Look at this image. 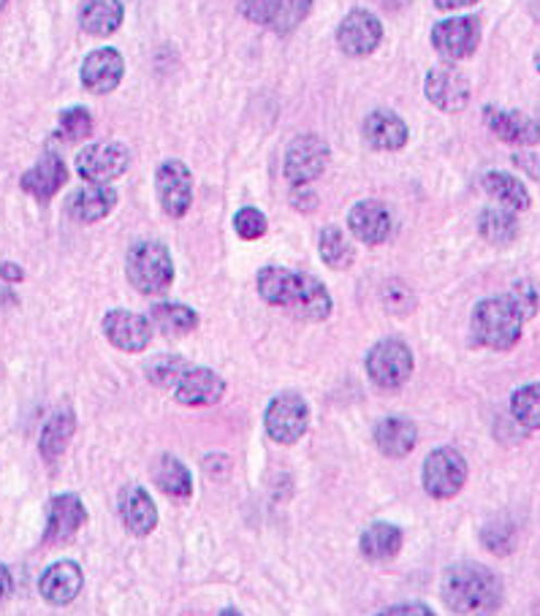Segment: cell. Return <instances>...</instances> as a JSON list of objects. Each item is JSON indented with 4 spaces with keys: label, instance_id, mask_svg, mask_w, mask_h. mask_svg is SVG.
I'll use <instances>...</instances> for the list:
<instances>
[{
    "label": "cell",
    "instance_id": "cell-1",
    "mask_svg": "<svg viewBox=\"0 0 540 616\" xmlns=\"http://www.w3.org/2000/svg\"><path fill=\"white\" fill-rule=\"evenodd\" d=\"M258 294L267 305L285 307L307 321H327L332 316V296L312 274L283 267H263L258 272Z\"/></svg>",
    "mask_w": 540,
    "mask_h": 616
},
{
    "label": "cell",
    "instance_id": "cell-2",
    "mask_svg": "<svg viewBox=\"0 0 540 616\" xmlns=\"http://www.w3.org/2000/svg\"><path fill=\"white\" fill-rule=\"evenodd\" d=\"M443 601L456 614L492 616L503 606V584L487 565L459 563L445 570Z\"/></svg>",
    "mask_w": 540,
    "mask_h": 616
},
{
    "label": "cell",
    "instance_id": "cell-3",
    "mask_svg": "<svg viewBox=\"0 0 540 616\" xmlns=\"http://www.w3.org/2000/svg\"><path fill=\"white\" fill-rule=\"evenodd\" d=\"M521 327L525 316L508 294L478 301L472 310V337L483 348L511 350L521 340Z\"/></svg>",
    "mask_w": 540,
    "mask_h": 616
},
{
    "label": "cell",
    "instance_id": "cell-4",
    "mask_svg": "<svg viewBox=\"0 0 540 616\" xmlns=\"http://www.w3.org/2000/svg\"><path fill=\"white\" fill-rule=\"evenodd\" d=\"M125 272L139 294H163L174 280V261L161 242H136L125 258Z\"/></svg>",
    "mask_w": 540,
    "mask_h": 616
},
{
    "label": "cell",
    "instance_id": "cell-5",
    "mask_svg": "<svg viewBox=\"0 0 540 616\" xmlns=\"http://www.w3.org/2000/svg\"><path fill=\"white\" fill-rule=\"evenodd\" d=\"M467 481V461L456 448H438L424 461V489L434 500H451Z\"/></svg>",
    "mask_w": 540,
    "mask_h": 616
},
{
    "label": "cell",
    "instance_id": "cell-6",
    "mask_svg": "<svg viewBox=\"0 0 540 616\" xmlns=\"http://www.w3.org/2000/svg\"><path fill=\"white\" fill-rule=\"evenodd\" d=\"M263 423H267V434L274 443L291 445L305 438L307 423H310V408L299 394L285 392L269 403Z\"/></svg>",
    "mask_w": 540,
    "mask_h": 616
},
{
    "label": "cell",
    "instance_id": "cell-7",
    "mask_svg": "<svg viewBox=\"0 0 540 616\" xmlns=\"http://www.w3.org/2000/svg\"><path fill=\"white\" fill-rule=\"evenodd\" d=\"M367 372L375 386L400 389L413 375V354L402 340H383L367 354Z\"/></svg>",
    "mask_w": 540,
    "mask_h": 616
},
{
    "label": "cell",
    "instance_id": "cell-8",
    "mask_svg": "<svg viewBox=\"0 0 540 616\" xmlns=\"http://www.w3.org/2000/svg\"><path fill=\"white\" fill-rule=\"evenodd\" d=\"M131 156L123 145H114V141H107V145H90L85 150H79L76 156V172L79 177H85L87 183L93 185H107L112 180L123 177L128 172Z\"/></svg>",
    "mask_w": 540,
    "mask_h": 616
},
{
    "label": "cell",
    "instance_id": "cell-9",
    "mask_svg": "<svg viewBox=\"0 0 540 616\" xmlns=\"http://www.w3.org/2000/svg\"><path fill=\"white\" fill-rule=\"evenodd\" d=\"M247 20L274 33H291L310 16L312 0H245Z\"/></svg>",
    "mask_w": 540,
    "mask_h": 616
},
{
    "label": "cell",
    "instance_id": "cell-10",
    "mask_svg": "<svg viewBox=\"0 0 540 616\" xmlns=\"http://www.w3.org/2000/svg\"><path fill=\"white\" fill-rule=\"evenodd\" d=\"M481 41V22L476 16H454L434 25L432 47L438 49L440 58L445 60H465L470 58Z\"/></svg>",
    "mask_w": 540,
    "mask_h": 616
},
{
    "label": "cell",
    "instance_id": "cell-11",
    "mask_svg": "<svg viewBox=\"0 0 540 616\" xmlns=\"http://www.w3.org/2000/svg\"><path fill=\"white\" fill-rule=\"evenodd\" d=\"M329 163V145L321 136H299L285 152V177L294 185H307L321 177Z\"/></svg>",
    "mask_w": 540,
    "mask_h": 616
},
{
    "label": "cell",
    "instance_id": "cell-12",
    "mask_svg": "<svg viewBox=\"0 0 540 616\" xmlns=\"http://www.w3.org/2000/svg\"><path fill=\"white\" fill-rule=\"evenodd\" d=\"M383 41V25L378 16L367 9H354L338 27V44L351 58L372 54Z\"/></svg>",
    "mask_w": 540,
    "mask_h": 616
},
{
    "label": "cell",
    "instance_id": "cell-13",
    "mask_svg": "<svg viewBox=\"0 0 540 616\" xmlns=\"http://www.w3.org/2000/svg\"><path fill=\"white\" fill-rule=\"evenodd\" d=\"M103 334H107L109 343L120 350H128V354H139L150 345L152 340V323L150 318L139 316V312L131 310H112L103 318Z\"/></svg>",
    "mask_w": 540,
    "mask_h": 616
},
{
    "label": "cell",
    "instance_id": "cell-14",
    "mask_svg": "<svg viewBox=\"0 0 540 616\" xmlns=\"http://www.w3.org/2000/svg\"><path fill=\"white\" fill-rule=\"evenodd\" d=\"M427 98L440 112H459L470 101V82L454 65H440L427 76Z\"/></svg>",
    "mask_w": 540,
    "mask_h": 616
},
{
    "label": "cell",
    "instance_id": "cell-15",
    "mask_svg": "<svg viewBox=\"0 0 540 616\" xmlns=\"http://www.w3.org/2000/svg\"><path fill=\"white\" fill-rule=\"evenodd\" d=\"M156 188L158 199H161L163 212L172 214V218H182L187 214L193 201V180L187 172L185 163L180 161H167L158 167L156 174Z\"/></svg>",
    "mask_w": 540,
    "mask_h": 616
},
{
    "label": "cell",
    "instance_id": "cell-16",
    "mask_svg": "<svg viewBox=\"0 0 540 616\" xmlns=\"http://www.w3.org/2000/svg\"><path fill=\"white\" fill-rule=\"evenodd\" d=\"M125 74V63L123 54L112 47H101L96 52H90L82 63V85L87 87L90 93H112L114 87L123 82Z\"/></svg>",
    "mask_w": 540,
    "mask_h": 616
},
{
    "label": "cell",
    "instance_id": "cell-17",
    "mask_svg": "<svg viewBox=\"0 0 540 616\" xmlns=\"http://www.w3.org/2000/svg\"><path fill=\"white\" fill-rule=\"evenodd\" d=\"M87 521V510L82 505V500L76 494H60L49 503V516H47V543H65L82 530V525Z\"/></svg>",
    "mask_w": 540,
    "mask_h": 616
},
{
    "label": "cell",
    "instance_id": "cell-18",
    "mask_svg": "<svg viewBox=\"0 0 540 616\" xmlns=\"http://www.w3.org/2000/svg\"><path fill=\"white\" fill-rule=\"evenodd\" d=\"M82 584H85V579H82L79 565L63 559V563H54L44 570L41 581H38V592L52 606H69L82 592Z\"/></svg>",
    "mask_w": 540,
    "mask_h": 616
},
{
    "label": "cell",
    "instance_id": "cell-19",
    "mask_svg": "<svg viewBox=\"0 0 540 616\" xmlns=\"http://www.w3.org/2000/svg\"><path fill=\"white\" fill-rule=\"evenodd\" d=\"M483 120H487V125L492 128V134L498 136V139L508 141V145L530 147L540 141L538 120L527 118V114H521V112H505V109L487 107Z\"/></svg>",
    "mask_w": 540,
    "mask_h": 616
},
{
    "label": "cell",
    "instance_id": "cell-20",
    "mask_svg": "<svg viewBox=\"0 0 540 616\" xmlns=\"http://www.w3.org/2000/svg\"><path fill=\"white\" fill-rule=\"evenodd\" d=\"M225 392V383L218 372L207 370V367H193L177 383V399L182 405H193V408H201V405H214Z\"/></svg>",
    "mask_w": 540,
    "mask_h": 616
},
{
    "label": "cell",
    "instance_id": "cell-21",
    "mask_svg": "<svg viewBox=\"0 0 540 616\" xmlns=\"http://www.w3.org/2000/svg\"><path fill=\"white\" fill-rule=\"evenodd\" d=\"M364 139L372 150H402L407 145V125L405 120L396 118L389 109H378L364 120Z\"/></svg>",
    "mask_w": 540,
    "mask_h": 616
},
{
    "label": "cell",
    "instance_id": "cell-22",
    "mask_svg": "<svg viewBox=\"0 0 540 616\" xmlns=\"http://www.w3.org/2000/svg\"><path fill=\"white\" fill-rule=\"evenodd\" d=\"M348 225L364 245H380L391 234V214L380 201H359L348 214Z\"/></svg>",
    "mask_w": 540,
    "mask_h": 616
},
{
    "label": "cell",
    "instance_id": "cell-23",
    "mask_svg": "<svg viewBox=\"0 0 540 616\" xmlns=\"http://www.w3.org/2000/svg\"><path fill=\"white\" fill-rule=\"evenodd\" d=\"M118 207V190L109 188V185H87L79 188L69 201L71 218L79 220V223H98V220L107 218L112 209Z\"/></svg>",
    "mask_w": 540,
    "mask_h": 616
},
{
    "label": "cell",
    "instance_id": "cell-24",
    "mask_svg": "<svg viewBox=\"0 0 540 616\" xmlns=\"http://www.w3.org/2000/svg\"><path fill=\"white\" fill-rule=\"evenodd\" d=\"M69 180V172H65V163L60 161L58 156H44L30 172H25L22 177V190L30 194L33 199L38 201H49Z\"/></svg>",
    "mask_w": 540,
    "mask_h": 616
},
{
    "label": "cell",
    "instance_id": "cell-25",
    "mask_svg": "<svg viewBox=\"0 0 540 616\" xmlns=\"http://www.w3.org/2000/svg\"><path fill=\"white\" fill-rule=\"evenodd\" d=\"M120 514H123L128 532H134V535H147L158 525L156 503H152V497L142 486L125 489L123 497H120Z\"/></svg>",
    "mask_w": 540,
    "mask_h": 616
},
{
    "label": "cell",
    "instance_id": "cell-26",
    "mask_svg": "<svg viewBox=\"0 0 540 616\" xmlns=\"http://www.w3.org/2000/svg\"><path fill=\"white\" fill-rule=\"evenodd\" d=\"M123 14L120 0H85L79 9V25L90 36H112L123 25Z\"/></svg>",
    "mask_w": 540,
    "mask_h": 616
},
{
    "label": "cell",
    "instance_id": "cell-27",
    "mask_svg": "<svg viewBox=\"0 0 540 616\" xmlns=\"http://www.w3.org/2000/svg\"><path fill=\"white\" fill-rule=\"evenodd\" d=\"M402 541H405V535H402L400 527L389 525V521H378V525L367 527L361 532L359 549L364 557L372 559V563H383V559H394L400 554Z\"/></svg>",
    "mask_w": 540,
    "mask_h": 616
},
{
    "label": "cell",
    "instance_id": "cell-28",
    "mask_svg": "<svg viewBox=\"0 0 540 616\" xmlns=\"http://www.w3.org/2000/svg\"><path fill=\"white\" fill-rule=\"evenodd\" d=\"M416 440V423L407 421V418H385V421H380L378 429H375V443H378V448L383 451L385 456H394V459L410 454Z\"/></svg>",
    "mask_w": 540,
    "mask_h": 616
},
{
    "label": "cell",
    "instance_id": "cell-29",
    "mask_svg": "<svg viewBox=\"0 0 540 616\" xmlns=\"http://www.w3.org/2000/svg\"><path fill=\"white\" fill-rule=\"evenodd\" d=\"M481 185L494 201H500V205H503L505 209H511V212H525V209H530V205H532L530 194H527L525 185H521L519 180L511 177V174H505V172L483 174Z\"/></svg>",
    "mask_w": 540,
    "mask_h": 616
},
{
    "label": "cell",
    "instance_id": "cell-30",
    "mask_svg": "<svg viewBox=\"0 0 540 616\" xmlns=\"http://www.w3.org/2000/svg\"><path fill=\"white\" fill-rule=\"evenodd\" d=\"M150 323L167 337H185L198 327V316L196 310L177 305V301H163L150 310Z\"/></svg>",
    "mask_w": 540,
    "mask_h": 616
},
{
    "label": "cell",
    "instance_id": "cell-31",
    "mask_svg": "<svg viewBox=\"0 0 540 616\" xmlns=\"http://www.w3.org/2000/svg\"><path fill=\"white\" fill-rule=\"evenodd\" d=\"M478 231L487 242L492 245L505 247L519 236V220L511 209H500V207H489L483 209L481 218H478Z\"/></svg>",
    "mask_w": 540,
    "mask_h": 616
},
{
    "label": "cell",
    "instance_id": "cell-32",
    "mask_svg": "<svg viewBox=\"0 0 540 616\" xmlns=\"http://www.w3.org/2000/svg\"><path fill=\"white\" fill-rule=\"evenodd\" d=\"M152 476H156L158 486H161L167 494H172V497H177V500L191 497L193 478L177 456H169V454L161 456L156 470H152Z\"/></svg>",
    "mask_w": 540,
    "mask_h": 616
},
{
    "label": "cell",
    "instance_id": "cell-33",
    "mask_svg": "<svg viewBox=\"0 0 540 616\" xmlns=\"http://www.w3.org/2000/svg\"><path fill=\"white\" fill-rule=\"evenodd\" d=\"M71 434H74V412L60 410L49 418V423L44 427L41 434V454L47 461H58V456L63 454L65 445H69Z\"/></svg>",
    "mask_w": 540,
    "mask_h": 616
},
{
    "label": "cell",
    "instance_id": "cell-34",
    "mask_svg": "<svg viewBox=\"0 0 540 616\" xmlns=\"http://www.w3.org/2000/svg\"><path fill=\"white\" fill-rule=\"evenodd\" d=\"M318 247H321V258L327 261V267L332 269H348L356 258L354 245H351L348 236H345L338 225H327V229L321 231Z\"/></svg>",
    "mask_w": 540,
    "mask_h": 616
},
{
    "label": "cell",
    "instance_id": "cell-35",
    "mask_svg": "<svg viewBox=\"0 0 540 616\" xmlns=\"http://www.w3.org/2000/svg\"><path fill=\"white\" fill-rule=\"evenodd\" d=\"M511 412L527 429H540V383L521 386L511 397Z\"/></svg>",
    "mask_w": 540,
    "mask_h": 616
},
{
    "label": "cell",
    "instance_id": "cell-36",
    "mask_svg": "<svg viewBox=\"0 0 540 616\" xmlns=\"http://www.w3.org/2000/svg\"><path fill=\"white\" fill-rule=\"evenodd\" d=\"M191 370L187 361L182 356H156V359L147 365V378H150L156 386H177L180 378Z\"/></svg>",
    "mask_w": 540,
    "mask_h": 616
},
{
    "label": "cell",
    "instance_id": "cell-37",
    "mask_svg": "<svg viewBox=\"0 0 540 616\" xmlns=\"http://www.w3.org/2000/svg\"><path fill=\"white\" fill-rule=\"evenodd\" d=\"M60 134L69 141H82L93 134V114L85 107L65 109L60 114Z\"/></svg>",
    "mask_w": 540,
    "mask_h": 616
},
{
    "label": "cell",
    "instance_id": "cell-38",
    "mask_svg": "<svg viewBox=\"0 0 540 616\" xmlns=\"http://www.w3.org/2000/svg\"><path fill=\"white\" fill-rule=\"evenodd\" d=\"M234 229H236V234L242 236V239H261V236L267 234L269 223H267V218H263L261 209L245 207V209H240V212H236Z\"/></svg>",
    "mask_w": 540,
    "mask_h": 616
},
{
    "label": "cell",
    "instance_id": "cell-39",
    "mask_svg": "<svg viewBox=\"0 0 540 616\" xmlns=\"http://www.w3.org/2000/svg\"><path fill=\"white\" fill-rule=\"evenodd\" d=\"M508 296L516 301V307H519V310H521L525 321H530V318L538 312L540 296H538V288L530 283V280H519V283H516L514 288H511Z\"/></svg>",
    "mask_w": 540,
    "mask_h": 616
},
{
    "label": "cell",
    "instance_id": "cell-40",
    "mask_svg": "<svg viewBox=\"0 0 540 616\" xmlns=\"http://www.w3.org/2000/svg\"><path fill=\"white\" fill-rule=\"evenodd\" d=\"M483 546H487L489 552L505 557V554L514 549V527H508V525L487 527V530H483Z\"/></svg>",
    "mask_w": 540,
    "mask_h": 616
},
{
    "label": "cell",
    "instance_id": "cell-41",
    "mask_svg": "<svg viewBox=\"0 0 540 616\" xmlns=\"http://www.w3.org/2000/svg\"><path fill=\"white\" fill-rule=\"evenodd\" d=\"M378 616H434L432 608L421 606V603H405V606H394V608H385L383 614Z\"/></svg>",
    "mask_w": 540,
    "mask_h": 616
},
{
    "label": "cell",
    "instance_id": "cell-42",
    "mask_svg": "<svg viewBox=\"0 0 540 616\" xmlns=\"http://www.w3.org/2000/svg\"><path fill=\"white\" fill-rule=\"evenodd\" d=\"M11 590H14V579H11L9 568L5 565H0V603L5 601V597L11 595Z\"/></svg>",
    "mask_w": 540,
    "mask_h": 616
},
{
    "label": "cell",
    "instance_id": "cell-43",
    "mask_svg": "<svg viewBox=\"0 0 540 616\" xmlns=\"http://www.w3.org/2000/svg\"><path fill=\"white\" fill-rule=\"evenodd\" d=\"M478 3V0H434L440 11H454V9H465V5Z\"/></svg>",
    "mask_w": 540,
    "mask_h": 616
},
{
    "label": "cell",
    "instance_id": "cell-44",
    "mask_svg": "<svg viewBox=\"0 0 540 616\" xmlns=\"http://www.w3.org/2000/svg\"><path fill=\"white\" fill-rule=\"evenodd\" d=\"M0 274H3L5 280H11V283H20L22 280V269L14 267V263H3V267H0Z\"/></svg>",
    "mask_w": 540,
    "mask_h": 616
},
{
    "label": "cell",
    "instance_id": "cell-45",
    "mask_svg": "<svg viewBox=\"0 0 540 616\" xmlns=\"http://www.w3.org/2000/svg\"><path fill=\"white\" fill-rule=\"evenodd\" d=\"M220 616H242V614L240 612H223Z\"/></svg>",
    "mask_w": 540,
    "mask_h": 616
},
{
    "label": "cell",
    "instance_id": "cell-46",
    "mask_svg": "<svg viewBox=\"0 0 540 616\" xmlns=\"http://www.w3.org/2000/svg\"><path fill=\"white\" fill-rule=\"evenodd\" d=\"M3 5H5V0H0V11H3Z\"/></svg>",
    "mask_w": 540,
    "mask_h": 616
}]
</instances>
